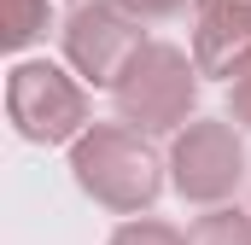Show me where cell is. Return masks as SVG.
Returning a JSON list of instances; mask_svg holds the SVG:
<instances>
[{
    "label": "cell",
    "instance_id": "2",
    "mask_svg": "<svg viewBox=\"0 0 251 245\" xmlns=\"http://www.w3.org/2000/svg\"><path fill=\"white\" fill-rule=\"evenodd\" d=\"M111 99H117V117L140 134H158V128L181 134L193 117V99H199V64L170 41H146L117 76Z\"/></svg>",
    "mask_w": 251,
    "mask_h": 245
},
{
    "label": "cell",
    "instance_id": "6",
    "mask_svg": "<svg viewBox=\"0 0 251 245\" xmlns=\"http://www.w3.org/2000/svg\"><path fill=\"white\" fill-rule=\"evenodd\" d=\"M193 64H199V76H222L234 88L251 70V12H234V6L199 12V24H193Z\"/></svg>",
    "mask_w": 251,
    "mask_h": 245
},
{
    "label": "cell",
    "instance_id": "4",
    "mask_svg": "<svg viewBox=\"0 0 251 245\" xmlns=\"http://www.w3.org/2000/svg\"><path fill=\"white\" fill-rule=\"evenodd\" d=\"M170 181L187 204H222L234 187L246 181V146L234 122L222 117H193L170 140Z\"/></svg>",
    "mask_w": 251,
    "mask_h": 245
},
{
    "label": "cell",
    "instance_id": "10",
    "mask_svg": "<svg viewBox=\"0 0 251 245\" xmlns=\"http://www.w3.org/2000/svg\"><path fill=\"white\" fill-rule=\"evenodd\" d=\"M228 117L240 122V128H251V70L234 82V88H228Z\"/></svg>",
    "mask_w": 251,
    "mask_h": 245
},
{
    "label": "cell",
    "instance_id": "11",
    "mask_svg": "<svg viewBox=\"0 0 251 245\" xmlns=\"http://www.w3.org/2000/svg\"><path fill=\"white\" fill-rule=\"evenodd\" d=\"M117 6H128L134 18H176L187 0H117Z\"/></svg>",
    "mask_w": 251,
    "mask_h": 245
},
{
    "label": "cell",
    "instance_id": "7",
    "mask_svg": "<svg viewBox=\"0 0 251 245\" xmlns=\"http://www.w3.org/2000/svg\"><path fill=\"white\" fill-rule=\"evenodd\" d=\"M47 29V0H0V41L6 47H29Z\"/></svg>",
    "mask_w": 251,
    "mask_h": 245
},
{
    "label": "cell",
    "instance_id": "1",
    "mask_svg": "<svg viewBox=\"0 0 251 245\" xmlns=\"http://www.w3.org/2000/svg\"><path fill=\"white\" fill-rule=\"evenodd\" d=\"M70 175H76V187H82L94 204H105V210H117V216L152 210V198L164 193V164H158V152H152L146 134L128 128V122H94V128L70 146Z\"/></svg>",
    "mask_w": 251,
    "mask_h": 245
},
{
    "label": "cell",
    "instance_id": "12",
    "mask_svg": "<svg viewBox=\"0 0 251 245\" xmlns=\"http://www.w3.org/2000/svg\"><path fill=\"white\" fill-rule=\"evenodd\" d=\"M216 6H234V12H251V0H199V12H216Z\"/></svg>",
    "mask_w": 251,
    "mask_h": 245
},
{
    "label": "cell",
    "instance_id": "13",
    "mask_svg": "<svg viewBox=\"0 0 251 245\" xmlns=\"http://www.w3.org/2000/svg\"><path fill=\"white\" fill-rule=\"evenodd\" d=\"M82 6H88V0H82Z\"/></svg>",
    "mask_w": 251,
    "mask_h": 245
},
{
    "label": "cell",
    "instance_id": "9",
    "mask_svg": "<svg viewBox=\"0 0 251 245\" xmlns=\"http://www.w3.org/2000/svg\"><path fill=\"white\" fill-rule=\"evenodd\" d=\"M111 245H187V234H176L170 222H123Z\"/></svg>",
    "mask_w": 251,
    "mask_h": 245
},
{
    "label": "cell",
    "instance_id": "5",
    "mask_svg": "<svg viewBox=\"0 0 251 245\" xmlns=\"http://www.w3.org/2000/svg\"><path fill=\"white\" fill-rule=\"evenodd\" d=\"M146 47L140 18L117 6V0H88L64 18V59L76 64L94 88H117V76L128 70V59Z\"/></svg>",
    "mask_w": 251,
    "mask_h": 245
},
{
    "label": "cell",
    "instance_id": "3",
    "mask_svg": "<svg viewBox=\"0 0 251 245\" xmlns=\"http://www.w3.org/2000/svg\"><path fill=\"white\" fill-rule=\"evenodd\" d=\"M6 117L24 140L35 146H76L94 122H88V94L76 76H64L59 64L47 59H29L6 76Z\"/></svg>",
    "mask_w": 251,
    "mask_h": 245
},
{
    "label": "cell",
    "instance_id": "8",
    "mask_svg": "<svg viewBox=\"0 0 251 245\" xmlns=\"http://www.w3.org/2000/svg\"><path fill=\"white\" fill-rule=\"evenodd\" d=\"M187 245H251V216H240V210H210V216L193 222Z\"/></svg>",
    "mask_w": 251,
    "mask_h": 245
}]
</instances>
